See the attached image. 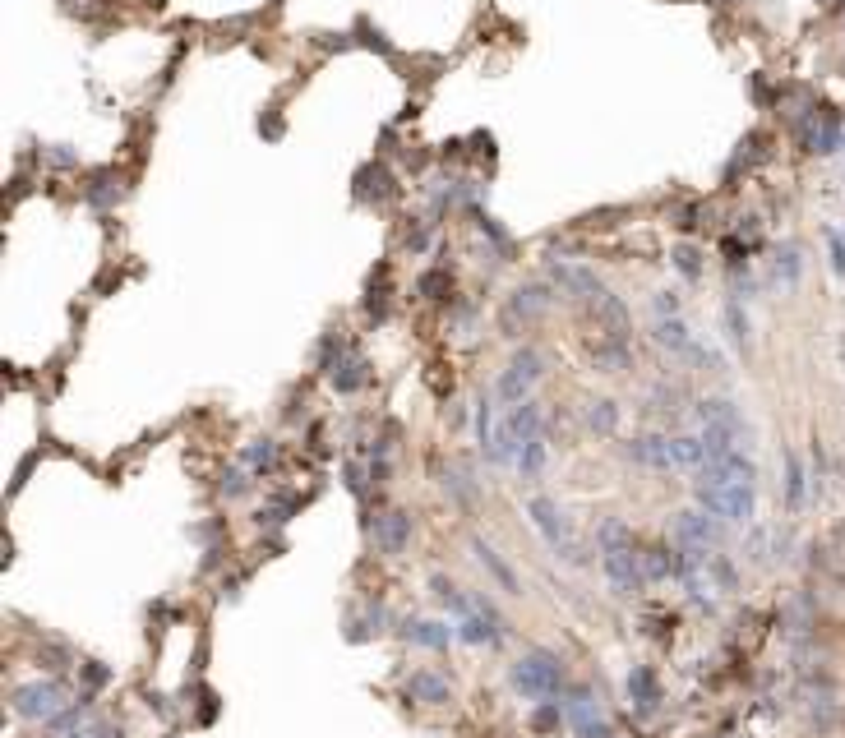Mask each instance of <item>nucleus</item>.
Wrapping results in <instances>:
<instances>
[{"instance_id":"nucleus-40","label":"nucleus","mask_w":845,"mask_h":738,"mask_svg":"<svg viewBox=\"0 0 845 738\" xmlns=\"http://www.w3.org/2000/svg\"><path fill=\"white\" fill-rule=\"evenodd\" d=\"M448 286H453V277H448L444 268H430V273H421V282H416V296L439 300V296H448Z\"/></svg>"},{"instance_id":"nucleus-33","label":"nucleus","mask_w":845,"mask_h":738,"mask_svg":"<svg viewBox=\"0 0 845 738\" xmlns=\"http://www.w3.org/2000/svg\"><path fill=\"white\" fill-rule=\"evenodd\" d=\"M670 263H675V273L684 277V282H698L702 268H707V263H702V250H698V245H689V240L670 250Z\"/></svg>"},{"instance_id":"nucleus-29","label":"nucleus","mask_w":845,"mask_h":738,"mask_svg":"<svg viewBox=\"0 0 845 738\" xmlns=\"http://www.w3.org/2000/svg\"><path fill=\"white\" fill-rule=\"evenodd\" d=\"M582 416H587V429H592V434H601V439H610V434L619 429V406L610 402V397H592Z\"/></svg>"},{"instance_id":"nucleus-35","label":"nucleus","mask_w":845,"mask_h":738,"mask_svg":"<svg viewBox=\"0 0 845 738\" xmlns=\"http://www.w3.org/2000/svg\"><path fill=\"white\" fill-rule=\"evenodd\" d=\"M619 545H633V531H628L624 517H605L596 526V549H619Z\"/></svg>"},{"instance_id":"nucleus-45","label":"nucleus","mask_w":845,"mask_h":738,"mask_svg":"<svg viewBox=\"0 0 845 738\" xmlns=\"http://www.w3.org/2000/svg\"><path fill=\"white\" fill-rule=\"evenodd\" d=\"M827 254H832V273L845 277V236L841 231H827Z\"/></svg>"},{"instance_id":"nucleus-18","label":"nucleus","mask_w":845,"mask_h":738,"mask_svg":"<svg viewBox=\"0 0 845 738\" xmlns=\"http://www.w3.org/2000/svg\"><path fill=\"white\" fill-rule=\"evenodd\" d=\"M471 554H476V559H481V568L490 572V577H495L499 582V591H508V596H522V582H518V572L508 568L504 563V554H499L495 545H485V540H471Z\"/></svg>"},{"instance_id":"nucleus-31","label":"nucleus","mask_w":845,"mask_h":738,"mask_svg":"<svg viewBox=\"0 0 845 738\" xmlns=\"http://www.w3.org/2000/svg\"><path fill=\"white\" fill-rule=\"evenodd\" d=\"M84 199L93 203V208H111V203L121 199V180L111 176V171H97V176L84 185Z\"/></svg>"},{"instance_id":"nucleus-49","label":"nucleus","mask_w":845,"mask_h":738,"mask_svg":"<svg viewBox=\"0 0 845 738\" xmlns=\"http://www.w3.org/2000/svg\"><path fill=\"white\" fill-rule=\"evenodd\" d=\"M342 476H347V489H351V494H361V489H365V471H361L356 462L342 466Z\"/></svg>"},{"instance_id":"nucleus-32","label":"nucleus","mask_w":845,"mask_h":738,"mask_svg":"<svg viewBox=\"0 0 845 738\" xmlns=\"http://www.w3.org/2000/svg\"><path fill=\"white\" fill-rule=\"evenodd\" d=\"M725 337L735 342V351H749L753 346V333H749V314L739 310V300L725 305Z\"/></svg>"},{"instance_id":"nucleus-17","label":"nucleus","mask_w":845,"mask_h":738,"mask_svg":"<svg viewBox=\"0 0 845 738\" xmlns=\"http://www.w3.org/2000/svg\"><path fill=\"white\" fill-rule=\"evenodd\" d=\"M328 379H333V388H338V393H361L365 383H370V360L361 356V351H347V356L338 360V365L328 369Z\"/></svg>"},{"instance_id":"nucleus-5","label":"nucleus","mask_w":845,"mask_h":738,"mask_svg":"<svg viewBox=\"0 0 845 738\" xmlns=\"http://www.w3.org/2000/svg\"><path fill=\"white\" fill-rule=\"evenodd\" d=\"M550 305H555V286L522 282L518 291L508 296L504 310H499V328H504L508 337H518V323H532V319H541V314H550Z\"/></svg>"},{"instance_id":"nucleus-6","label":"nucleus","mask_w":845,"mask_h":738,"mask_svg":"<svg viewBox=\"0 0 845 738\" xmlns=\"http://www.w3.org/2000/svg\"><path fill=\"white\" fill-rule=\"evenodd\" d=\"M601 568H605V582L619 600H633L642 596L647 586V572H642V554L633 545H619V549H601Z\"/></svg>"},{"instance_id":"nucleus-8","label":"nucleus","mask_w":845,"mask_h":738,"mask_svg":"<svg viewBox=\"0 0 845 738\" xmlns=\"http://www.w3.org/2000/svg\"><path fill=\"white\" fill-rule=\"evenodd\" d=\"M564 715H568V725H573V734H578V738H619L615 725L605 720L601 702H596V692L582 688V683H578V688H568Z\"/></svg>"},{"instance_id":"nucleus-48","label":"nucleus","mask_w":845,"mask_h":738,"mask_svg":"<svg viewBox=\"0 0 845 738\" xmlns=\"http://www.w3.org/2000/svg\"><path fill=\"white\" fill-rule=\"evenodd\" d=\"M79 669H84V683H88V688H102V683L111 679V674H107L102 665H97V660H88V665H79Z\"/></svg>"},{"instance_id":"nucleus-43","label":"nucleus","mask_w":845,"mask_h":738,"mask_svg":"<svg viewBox=\"0 0 845 738\" xmlns=\"http://www.w3.org/2000/svg\"><path fill=\"white\" fill-rule=\"evenodd\" d=\"M42 157H47L51 167H74V162H79V153H74L70 143H47V148H42Z\"/></svg>"},{"instance_id":"nucleus-30","label":"nucleus","mask_w":845,"mask_h":738,"mask_svg":"<svg viewBox=\"0 0 845 738\" xmlns=\"http://www.w3.org/2000/svg\"><path fill=\"white\" fill-rule=\"evenodd\" d=\"M476 439H481V453L490 457V462H499V425H495V406H490V397H481L476 402Z\"/></svg>"},{"instance_id":"nucleus-20","label":"nucleus","mask_w":845,"mask_h":738,"mask_svg":"<svg viewBox=\"0 0 845 738\" xmlns=\"http://www.w3.org/2000/svg\"><path fill=\"white\" fill-rule=\"evenodd\" d=\"M402 637L416 646H430V651H444L448 642H458V628H448V623H435V619H411L402 628Z\"/></svg>"},{"instance_id":"nucleus-15","label":"nucleus","mask_w":845,"mask_h":738,"mask_svg":"<svg viewBox=\"0 0 845 738\" xmlns=\"http://www.w3.org/2000/svg\"><path fill=\"white\" fill-rule=\"evenodd\" d=\"M633 462H642V466H656V471H670L675 466V439L670 434H642V439H633L624 448Z\"/></svg>"},{"instance_id":"nucleus-22","label":"nucleus","mask_w":845,"mask_h":738,"mask_svg":"<svg viewBox=\"0 0 845 738\" xmlns=\"http://www.w3.org/2000/svg\"><path fill=\"white\" fill-rule=\"evenodd\" d=\"M439 485H444V494L453 503H462V508H471V503H476V480H471V466L448 462L444 471H439Z\"/></svg>"},{"instance_id":"nucleus-2","label":"nucleus","mask_w":845,"mask_h":738,"mask_svg":"<svg viewBox=\"0 0 845 738\" xmlns=\"http://www.w3.org/2000/svg\"><path fill=\"white\" fill-rule=\"evenodd\" d=\"M527 517H532V526L545 536V545H550V554L555 559H564V563H573L578 568L587 554H582V540L573 536V526H568V517L559 512V503L555 499H545V494H536L532 503H527Z\"/></svg>"},{"instance_id":"nucleus-11","label":"nucleus","mask_w":845,"mask_h":738,"mask_svg":"<svg viewBox=\"0 0 845 738\" xmlns=\"http://www.w3.org/2000/svg\"><path fill=\"white\" fill-rule=\"evenodd\" d=\"M628 706H633L642 720H652V715L661 711V679H656L652 665L628 669Z\"/></svg>"},{"instance_id":"nucleus-38","label":"nucleus","mask_w":845,"mask_h":738,"mask_svg":"<svg viewBox=\"0 0 845 738\" xmlns=\"http://www.w3.org/2000/svg\"><path fill=\"white\" fill-rule=\"evenodd\" d=\"M564 720H568V715H564V706H559V702H541L532 711V729H536V734H559V725H564Z\"/></svg>"},{"instance_id":"nucleus-24","label":"nucleus","mask_w":845,"mask_h":738,"mask_svg":"<svg viewBox=\"0 0 845 738\" xmlns=\"http://www.w3.org/2000/svg\"><path fill=\"white\" fill-rule=\"evenodd\" d=\"M241 462H245L250 476H273V471H278V443H273V439H250V443H245V453H241Z\"/></svg>"},{"instance_id":"nucleus-39","label":"nucleus","mask_w":845,"mask_h":738,"mask_svg":"<svg viewBox=\"0 0 845 738\" xmlns=\"http://www.w3.org/2000/svg\"><path fill=\"white\" fill-rule=\"evenodd\" d=\"M707 572H712L716 591H739V572H735V563L725 559V554H712V559H707Z\"/></svg>"},{"instance_id":"nucleus-23","label":"nucleus","mask_w":845,"mask_h":738,"mask_svg":"<svg viewBox=\"0 0 845 738\" xmlns=\"http://www.w3.org/2000/svg\"><path fill=\"white\" fill-rule=\"evenodd\" d=\"M679 568H684V554H670L665 545H652L642 549V572H647V582H670V577H679Z\"/></svg>"},{"instance_id":"nucleus-10","label":"nucleus","mask_w":845,"mask_h":738,"mask_svg":"<svg viewBox=\"0 0 845 738\" xmlns=\"http://www.w3.org/2000/svg\"><path fill=\"white\" fill-rule=\"evenodd\" d=\"M550 286L555 291H564V296H573V300H596L605 291L601 286V277L587 268V263H573V259H550Z\"/></svg>"},{"instance_id":"nucleus-37","label":"nucleus","mask_w":845,"mask_h":738,"mask_svg":"<svg viewBox=\"0 0 845 738\" xmlns=\"http://www.w3.org/2000/svg\"><path fill=\"white\" fill-rule=\"evenodd\" d=\"M541 471H545V439L522 443V453H518V476H522V480H536Z\"/></svg>"},{"instance_id":"nucleus-26","label":"nucleus","mask_w":845,"mask_h":738,"mask_svg":"<svg viewBox=\"0 0 845 738\" xmlns=\"http://www.w3.org/2000/svg\"><path fill=\"white\" fill-rule=\"evenodd\" d=\"M698 420H702V425H739V429H749V425H744V411H739L730 397H702Z\"/></svg>"},{"instance_id":"nucleus-34","label":"nucleus","mask_w":845,"mask_h":738,"mask_svg":"<svg viewBox=\"0 0 845 738\" xmlns=\"http://www.w3.org/2000/svg\"><path fill=\"white\" fill-rule=\"evenodd\" d=\"M430 586H435V600H439V605H444V609H453L458 619H462V614H471V609H476V600H471V596H462V591H458V586H453V582H448V577H435V582H430Z\"/></svg>"},{"instance_id":"nucleus-27","label":"nucleus","mask_w":845,"mask_h":738,"mask_svg":"<svg viewBox=\"0 0 845 738\" xmlns=\"http://www.w3.org/2000/svg\"><path fill=\"white\" fill-rule=\"evenodd\" d=\"M592 314H596V323H601L605 333H624L628 328V305L619 296H610V291H601V296L592 300Z\"/></svg>"},{"instance_id":"nucleus-46","label":"nucleus","mask_w":845,"mask_h":738,"mask_svg":"<svg viewBox=\"0 0 845 738\" xmlns=\"http://www.w3.org/2000/svg\"><path fill=\"white\" fill-rule=\"evenodd\" d=\"M356 33H361V37H356L361 47H375V51H384V56H393V47H388V42H384V33H379V28H370V24H365V19H361V24H356Z\"/></svg>"},{"instance_id":"nucleus-47","label":"nucleus","mask_w":845,"mask_h":738,"mask_svg":"<svg viewBox=\"0 0 845 738\" xmlns=\"http://www.w3.org/2000/svg\"><path fill=\"white\" fill-rule=\"evenodd\" d=\"M425 245H430V227H425V222H416V227L407 231V250L411 254H425Z\"/></svg>"},{"instance_id":"nucleus-9","label":"nucleus","mask_w":845,"mask_h":738,"mask_svg":"<svg viewBox=\"0 0 845 738\" xmlns=\"http://www.w3.org/2000/svg\"><path fill=\"white\" fill-rule=\"evenodd\" d=\"M670 536H675L679 549H707V554H712V549L725 540V526H721V517H712V512L689 508V512H679L675 517Z\"/></svg>"},{"instance_id":"nucleus-50","label":"nucleus","mask_w":845,"mask_h":738,"mask_svg":"<svg viewBox=\"0 0 845 738\" xmlns=\"http://www.w3.org/2000/svg\"><path fill=\"white\" fill-rule=\"evenodd\" d=\"M93 738H121V729H116V725H107V720H102V725L93 729Z\"/></svg>"},{"instance_id":"nucleus-36","label":"nucleus","mask_w":845,"mask_h":738,"mask_svg":"<svg viewBox=\"0 0 845 738\" xmlns=\"http://www.w3.org/2000/svg\"><path fill=\"white\" fill-rule=\"evenodd\" d=\"M476 231H481V236L490 240V250H495L499 259H504V254L513 250V236H508V231L499 227V222H495V217H490V213H481V208H476Z\"/></svg>"},{"instance_id":"nucleus-7","label":"nucleus","mask_w":845,"mask_h":738,"mask_svg":"<svg viewBox=\"0 0 845 738\" xmlns=\"http://www.w3.org/2000/svg\"><path fill=\"white\" fill-rule=\"evenodd\" d=\"M65 711V683L56 679H37V683H19L14 688V715L19 720H56Z\"/></svg>"},{"instance_id":"nucleus-4","label":"nucleus","mask_w":845,"mask_h":738,"mask_svg":"<svg viewBox=\"0 0 845 738\" xmlns=\"http://www.w3.org/2000/svg\"><path fill=\"white\" fill-rule=\"evenodd\" d=\"M545 379V356L536 351V346H522V351H513V360H508V369L499 374L495 393L504 397V402H527L532 397V388Z\"/></svg>"},{"instance_id":"nucleus-42","label":"nucleus","mask_w":845,"mask_h":738,"mask_svg":"<svg viewBox=\"0 0 845 738\" xmlns=\"http://www.w3.org/2000/svg\"><path fill=\"white\" fill-rule=\"evenodd\" d=\"M647 402H652V411H679V388L675 383H656L652 393H647Z\"/></svg>"},{"instance_id":"nucleus-12","label":"nucleus","mask_w":845,"mask_h":738,"mask_svg":"<svg viewBox=\"0 0 845 738\" xmlns=\"http://www.w3.org/2000/svg\"><path fill=\"white\" fill-rule=\"evenodd\" d=\"M402 697L407 702H421V706H453V683L435 669H416L407 683H402Z\"/></svg>"},{"instance_id":"nucleus-3","label":"nucleus","mask_w":845,"mask_h":738,"mask_svg":"<svg viewBox=\"0 0 845 738\" xmlns=\"http://www.w3.org/2000/svg\"><path fill=\"white\" fill-rule=\"evenodd\" d=\"M795 139H799V148L813 153V157L841 153V148H845V116H841V111H832V107H818L813 116H804L795 125Z\"/></svg>"},{"instance_id":"nucleus-1","label":"nucleus","mask_w":845,"mask_h":738,"mask_svg":"<svg viewBox=\"0 0 845 738\" xmlns=\"http://www.w3.org/2000/svg\"><path fill=\"white\" fill-rule=\"evenodd\" d=\"M508 683H513V692H522L527 702H550V697L564 692V665H559V655L536 646V651H522L518 660H513Z\"/></svg>"},{"instance_id":"nucleus-14","label":"nucleus","mask_w":845,"mask_h":738,"mask_svg":"<svg viewBox=\"0 0 845 738\" xmlns=\"http://www.w3.org/2000/svg\"><path fill=\"white\" fill-rule=\"evenodd\" d=\"M587 356H592V365L601 374H619V369L633 365V346H628V333H605L587 346Z\"/></svg>"},{"instance_id":"nucleus-28","label":"nucleus","mask_w":845,"mask_h":738,"mask_svg":"<svg viewBox=\"0 0 845 738\" xmlns=\"http://www.w3.org/2000/svg\"><path fill=\"white\" fill-rule=\"evenodd\" d=\"M804 494H809V471L795 453H785V508L799 512L804 508Z\"/></svg>"},{"instance_id":"nucleus-41","label":"nucleus","mask_w":845,"mask_h":738,"mask_svg":"<svg viewBox=\"0 0 845 738\" xmlns=\"http://www.w3.org/2000/svg\"><path fill=\"white\" fill-rule=\"evenodd\" d=\"M218 489L227 494V499H241V494H250V471H245V466H227Z\"/></svg>"},{"instance_id":"nucleus-16","label":"nucleus","mask_w":845,"mask_h":738,"mask_svg":"<svg viewBox=\"0 0 845 738\" xmlns=\"http://www.w3.org/2000/svg\"><path fill=\"white\" fill-rule=\"evenodd\" d=\"M393 194H398V185H393L384 162H370V167L356 171V199L361 203H388Z\"/></svg>"},{"instance_id":"nucleus-13","label":"nucleus","mask_w":845,"mask_h":738,"mask_svg":"<svg viewBox=\"0 0 845 738\" xmlns=\"http://www.w3.org/2000/svg\"><path fill=\"white\" fill-rule=\"evenodd\" d=\"M375 545L384 549L388 559H398V554H407V545H411V512L388 508L384 517L375 522Z\"/></svg>"},{"instance_id":"nucleus-19","label":"nucleus","mask_w":845,"mask_h":738,"mask_svg":"<svg viewBox=\"0 0 845 738\" xmlns=\"http://www.w3.org/2000/svg\"><path fill=\"white\" fill-rule=\"evenodd\" d=\"M499 637H504V628L495 619H485L481 609H471V614L458 619V642L467 646H499Z\"/></svg>"},{"instance_id":"nucleus-25","label":"nucleus","mask_w":845,"mask_h":738,"mask_svg":"<svg viewBox=\"0 0 845 738\" xmlns=\"http://www.w3.org/2000/svg\"><path fill=\"white\" fill-rule=\"evenodd\" d=\"M772 273H776V282H781V286H799V277H804V250H799L795 240H785V245H776Z\"/></svg>"},{"instance_id":"nucleus-21","label":"nucleus","mask_w":845,"mask_h":738,"mask_svg":"<svg viewBox=\"0 0 845 738\" xmlns=\"http://www.w3.org/2000/svg\"><path fill=\"white\" fill-rule=\"evenodd\" d=\"M652 337L665 346V351H670V356H684V360H689L693 346H698V337L689 333V323H684V319H656V333Z\"/></svg>"},{"instance_id":"nucleus-44","label":"nucleus","mask_w":845,"mask_h":738,"mask_svg":"<svg viewBox=\"0 0 845 738\" xmlns=\"http://www.w3.org/2000/svg\"><path fill=\"white\" fill-rule=\"evenodd\" d=\"M656 319H679V310H684V300L675 296V291H656Z\"/></svg>"}]
</instances>
